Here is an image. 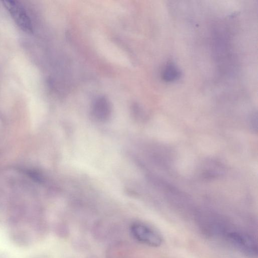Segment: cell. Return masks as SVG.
<instances>
[{"label": "cell", "instance_id": "obj_1", "mask_svg": "<svg viewBox=\"0 0 258 258\" xmlns=\"http://www.w3.org/2000/svg\"><path fill=\"white\" fill-rule=\"evenodd\" d=\"M131 232L138 242L149 247L157 248L161 246L163 239L156 230L141 223H136L131 227Z\"/></svg>", "mask_w": 258, "mask_h": 258}, {"label": "cell", "instance_id": "obj_2", "mask_svg": "<svg viewBox=\"0 0 258 258\" xmlns=\"http://www.w3.org/2000/svg\"><path fill=\"white\" fill-rule=\"evenodd\" d=\"M3 3L17 25L24 31L31 33L33 27L31 20L22 5L15 1H4Z\"/></svg>", "mask_w": 258, "mask_h": 258}, {"label": "cell", "instance_id": "obj_3", "mask_svg": "<svg viewBox=\"0 0 258 258\" xmlns=\"http://www.w3.org/2000/svg\"><path fill=\"white\" fill-rule=\"evenodd\" d=\"M229 241L246 254L255 256L258 254V246L250 236L241 233L233 232L228 234Z\"/></svg>", "mask_w": 258, "mask_h": 258}, {"label": "cell", "instance_id": "obj_4", "mask_svg": "<svg viewBox=\"0 0 258 258\" xmlns=\"http://www.w3.org/2000/svg\"><path fill=\"white\" fill-rule=\"evenodd\" d=\"M93 114L99 121H107L111 114V106L109 101L105 97L99 98L94 105Z\"/></svg>", "mask_w": 258, "mask_h": 258}, {"label": "cell", "instance_id": "obj_5", "mask_svg": "<svg viewBox=\"0 0 258 258\" xmlns=\"http://www.w3.org/2000/svg\"><path fill=\"white\" fill-rule=\"evenodd\" d=\"M181 76V72L173 63H169L165 68L163 72V79L166 82H173Z\"/></svg>", "mask_w": 258, "mask_h": 258}, {"label": "cell", "instance_id": "obj_6", "mask_svg": "<svg viewBox=\"0 0 258 258\" xmlns=\"http://www.w3.org/2000/svg\"><path fill=\"white\" fill-rule=\"evenodd\" d=\"M251 126L254 131L257 130V115H253L251 118Z\"/></svg>", "mask_w": 258, "mask_h": 258}]
</instances>
